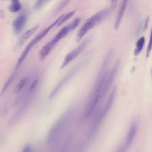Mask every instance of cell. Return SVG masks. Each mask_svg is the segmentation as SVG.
<instances>
[{
  "label": "cell",
  "mask_w": 152,
  "mask_h": 152,
  "mask_svg": "<svg viewBox=\"0 0 152 152\" xmlns=\"http://www.w3.org/2000/svg\"><path fill=\"white\" fill-rule=\"evenodd\" d=\"M15 75V73L13 74L11 76H10L8 80L5 83L0 93V96H1L4 94L7 88L9 86V84H10L12 81Z\"/></svg>",
  "instance_id": "cell-15"
},
{
  "label": "cell",
  "mask_w": 152,
  "mask_h": 152,
  "mask_svg": "<svg viewBox=\"0 0 152 152\" xmlns=\"http://www.w3.org/2000/svg\"><path fill=\"white\" fill-rule=\"evenodd\" d=\"M149 20V17H147L146 20L145 22V23L144 25L143 28V31H145L147 27L148 26V23Z\"/></svg>",
  "instance_id": "cell-22"
},
{
  "label": "cell",
  "mask_w": 152,
  "mask_h": 152,
  "mask_svg": "<svg viewBox=\"0 0 152 152\" xmlns=\"http://www.w3.org/2000/svg\"><path fill=\"white\" fill-rule=\"evenodd\" d=\"M151 75H152V70H151Z\"/></svg>",
  "instance_id": "cell-25"
},
{
  "label": "cell",
  "mask_w": 152,
  "mask_h": 152,
  "mask_svg": "<svg viewBox=\"0 0 152 152\" xmlns=\"http://www.w3.org/2000/svg\"><path fill=\"white\" fill-rule=\"evenodd\" d=\"M137 128V126L136 124H132L129 132L125 144L126 148H128L132 142L136 133Z\"/></svg>",
  "instance_id": "cell-10"
},
{
  "label": "cell",
  "mask_w": 152,
  "mask_h": 152,
  "mask_svg": "<svg viewBox=\"0 0 152 152\" xmlns=\"http://www.w3.org/2000/svg\"><path fill=\"white\" fill-rule=\"evenodd\" d=\"M31 146L29 144H27L26 145L23 149V152H29L31 151Z\"/></svg>",
  "instance_id": "cell-20"
},
{
  "label": "cell",
  "mask_w": 152,
  "mask_h": 152,
  "mask_svg": "<svg viewBox=\"0 0 152 152\" xmlns=\"http://www.w3.org/2000/svg\"><path fill=\"white\" fill-rule=\"evenodd\" d=\"M120 64V60H118L115 63L108 77H107L103 87V91L104 92L107 91L112 83L118 70Z\"/></svg>",
  "instance_id": "cell-4"
},
{
  "label": "cell",
  "mask_w": 152,
  "mask_h": 152,
  "mask_svg": "<svg viewBox=\"0 0 152 152\" xmlns=\"http://www.w3.org/2000/svg\"><path fill=\"white\" fill-rule=\"evenodd\" d=\"M37 81V79H36L33 82L30 87V90H31L34 88L35 87V86L36 85Z\"/></svg>",
  "instance_id": "cell-23"
},
{
  "label": "cell",
  "mask_w": 152,
  "mask_h": 152,
  "mask_svg": "<svg viewBox=\"0 0 152 152\" xmlns=\"http://www.w3.org/2000/svg\"><path fill=\"white\" fill-rule=\"evenodd\" d=\"M12 4L9 7L10 11L12 12L19 11L21 8L19 0H11Z\"/></svg>",
  "instance_id": "cell-12"
},
{
  "label": "cell",
  "mask_w": 152,
  "mask_h": 152,
  "mask_svg": "<svg viewBox=\"0 0 152 152\" xmlns=\"http://www.w3.org/2000/svg\"><path fill=\"white\" fill-rule=\"evenodd\" d=\"M47 34V33L44 30H42L28 43L19 58L15 65V69H18L23 62L32 48Z\"/></svg>",
  "instance_id": "cell-2"
},
{
  "label": "cell",
  "mask_w": 152,
  "mask_h": 152,
  "mask_svg": "<svg viewBox=\"0 0 152 152\" xmlns=\"http://www.w3.org/2000/svg\"><path fill=\"white\" fill-rule=\"evenodd\" d=\"M26 20V16L22 15L18 16L13 20L12 26L15 34L18 35L21 32L25 25Z\"/></svg>",
  "instance_id": "cell-5"
},
{
  "label": "cell",
  "mask_w": 152,
  "mask_h": 152,
  "mask_svg": "<svg viewBox=\"0 0 152 152\" xmlns=\"http://www.w3.org/2000/svg\"><path fill=\"white\" fill-rule=\"evenodd\" d=\"M118 0H111L110 10L112 11H114L116 7Z\"/></svg>",
  "instance_id": "cell-19"
},
{
  "label": "cell",
  "mask_w": 152,
  "mask_h": 152,
  "mask_svg": "<svg viewBox=\"0 0 152 152\" xmlns=\"http://www.w3.org/2000/svg\"><path fill=\"white\" fill-rule=\"evenodd\" d=\"M80 22V19L79 18H77L69 24L72 30L75 29L79 25Z\"/></svg>",
  "instance_id": "cell-17"
},
{
  "label": "cell",
  "mask_w": 152,
  "mask_h": 152,
  "mask_svg": "<svg viewBox=\"0 0 152 152\" xmlns=\"http://www.w3.org/2000/svg\"><path fill=\"white\" fill-rule=\"evenodd\" d=\"M45 1V0H37L34 5L35 9H39L42 6Z\"/></svg>",
  "instance_id": "cell-18"
},
{
  "label": "cell",
  "mask_w": 152,
  "mask_h": 152,
  "mask_svg": "<svg viewBox=\"0 0 152 152\" xmlns=\"http://www.w3.org/2000/svg\"><path fill=\"white\" fill-rule=\"evenodd\" d=\"M142 22H141L140 24L139 25V26L138 27L137 33H136V36L138 37L140 33V31L142 27Z\"/></svg>",
  "instance_id": "cell-21"
},
{
  "label": "cell",
  "mask_w": 152,
  "mask_h": 152,
  "mask_svg": "<svg viewBox=\"0 0 152 152\" xmlns=\"http://www.w3.org/2000/svg\"></svg>",
  "instance_id": "cell-26"
},
{
  "label": "cell",
  "mask_w": 152,
  "mask_h": 152,
  "mask_svg": "<svg viewBox=\"0 0 152 152\" xmlns=\"http://www.w3.org/2000/svg\"><path fill=\"white\" fill-rule=\"evenodd\" d=\"M55 44L51 40L44 46L40 50L39 56L40 61H43Z\"/></svg>",
  "instance_id": "cell-8"
},
{
  "label": "cell",
  "mask_w": 152,
  "mask_h": 152,
  "mask_svg": "<svg viewBox=\"0 0 152 152\" xmlns=\"http://www.w3.org/2000/svg\"><path fill=\"white\" fill-rule=\"evenodd\" d=\"M75 12L76 11L75 10H73L66 15L64 14L62 18L57 24V26H59L62 24L64 22L73 16L75 15Z\"/></svg>",
  "instance_id": "cell-14"
},
{
  "label": "cell",
  "mask_w": 152,
  "mask_h": 152,
  "mask_svg": "<svg viewBox=\"0 0 152 152\" xmlns=\"http://www.w3.org/2000/svg\"><path fill=\"white\" fill-rule=\"evenodd\" d=\"M0 17L1 18H4V14L2 11L1 10L0 13Z\"/></svg>",
  "instance_id": "cell-24"
},
{
  "label": "cell",
  "mask_w": 152,
  "mask_h": 152,
  "mask_svg": "<svg viewBox=\"0 0 152 152\" xmlns=\"http://www.w3.org/2000/svg\"><path fill=\"white\" fill-rule=\"evenodd\" d=\"M90 40V38L86 39L77 48L68 53L66 55L61 65L60 69L64 68L80 54L88 45Z\"/></svg>",
  "instance_id": "cell-3"
},
{
  "label": "cell",
  "mask_w": 152,
  "mask_h": 152,
  "mask_svg": "<svg viewBox=\"0 0 152 152\" xmlns=\"http://www.w3.org/2000/svg\"><path fill=\"white\" fill-rule=\"evenodd\" d=\"M39 27L36 25L23 34L18 39L15 45L16 49L21 47L25 42L37 31Z\"/></svg>",
  "instance_id": "cell-6"
},
{
  "label": "cell",
  "mask_w": 152,
  "mask_h": 152,
  "mask_svg": "<svg viewBox=\"0 0 152 152\" xmlns=\"http://www.w3.org/2000/svg\"><path fill=\"white\" fill-rule=\"evenodd\" d=\"M109 13V9H104L88 18L79 30L76 37V42H78L80 41L87 32L101 23Z\"/></svg>",
  "instance_id": "cell-1"
},
{
  "label": "cell",
  "mask_w": 152,
  "mask_h": 152,
  "mask_svg": "<svg viewBox=\"0 0 152 152\" xmlns=\"http://www.w3.org/2000/svg\"><path fill=\"white\" fill-rule=\"evenodd\" d=\"M28 80V78L27 77L21 79L16 86L14 90V92L16 93H19L25 86Z\"/></svg>",
  "instance_id": "cell-13"
},
{
  "label": "cell",
  "mask_w": 152,
  "mask_h": 152,
  "mask_svg": "<svg viewBox=\"0 0 152 152\" xmlns=\"http://www.w3.org/2000/svg\"><path fill=\"white\" fill-rule=\"evenodd\" d=\"M145 42V38L144 36L141 37L137 41L136 48L134 51L135 56H137L142 50Z\"/></svg>",
  "instance_id": "cell-11"
},
{
  "label": "cell",
  "mask_w": 152,
  "mask_h": 152,
  "mask_svg": "<svg viewBox=\"0 0 152 152\" xmlns=\"http://www.w3.org/2000/svg\"><path fill=\"white\" fill-rule=\"evenodd\" d=\"M129 0H123L114 24V28L117 30L119 27Z\"/></svg>",
  "instance_id": "cell-7"
},
{
  "label": "cell",
  "mask_w": 152,
  "mask_h": 152,
  "mask_svg": "<svg viewBox=\"0 0 152 152\" xmlns=\"http://www.w3.org/2000/svg\"><path fill=\"white\" fill-rule=\"evenodd\" d=\"M152 49V28L151 31L150 39L149 41L148 44L147 48L146 53V57L148 58L150 54V52Z\"/></svg>",
  "instance_id": "cell-16"
},
{
  "label": "cell",
  "mask_w": 152,
  "mask_h": 152,
  "mask_svg": "<svg viewBox=\"0 0 152 152\" xmlns=\"http://www.w3.org/2000/svg\"><path fill=\"white\" fill-rule=\"evenodd\" d=\"M71 31L72 29L70 25L62 28L51 40L56 45L59 41L66 36Z\"/></svg>",
  "instance_id": "cell-9"
}]
</instances>
